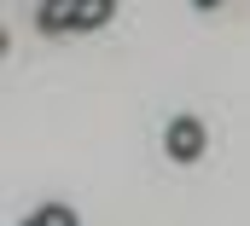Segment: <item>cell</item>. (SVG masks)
Returning a JSON list of instances; mask_svg holds the SVG:
<instances>
[{
	"mask_svg": "<svg viewBox=\"0 0 250 226\" xmlns=\"http://www.w3.org/2000/svg\"><path fill=\"white\" fill-rule=\"evenodd\" d=\"M204 139H209V133H204L198 116H175V122L163 128V151H169L175 163H198V157H204Z\"/></svg>",
	"mask_w": 250,
	"mask_h": 226,
	"instance_id": "cell-1",
	"label": "cell"
},
{
	"mask_svg": "<svg viewBox=\"0 0 250 226\" xmlns=\"http://www.w3.org/2000/svg\"><path fill=\"white\" fill-rule=\"evenodd\" d=\"M76 12H82V0H41L35 29H41V35H70V29H76Z\"/></svg>",
	"mask_w": 250,
	"mask_h": 226,
	"instance_id": "cell-2",
	"label": "cell"
},
{
	"mask_svg": "<svg viewBox=\"0 0 250 226\" xmlns=\"http://www.w3.org/2000/svg\"><path fill=\"white\" fill-rule=\"evenodd\" d=\"M117 18V0H82V12H76V29H105Z\"/></svg>",
	"mask_w": 250,
	"mask_h": 226,
	"instance_id": "cell-3",
	"label": "cell"
},
{
	"mask_svg": "<svg viewBox=\"0 0 250 226\" xmlns=\"http://www.w3.org/2000/svg\"><path fill=\"white\" fill-rule=\"evenodd\" d=\"M35 221H41V226H76V209H70V203H41Z\"/></svg>",
	"mask_w": 250,
	"mask_h": 226,
	"instance_id": "cell-4",
	"label": "cell"
},
{
	"mask_svg": "<svg viewBox=\"0 0 250 226\" xmlns=\"http://www.w3.org/2000/svg\"><path fill=\"white\" fill-rule=\"evenodd\" d=\"M192 6H198V12H215V6H221V0H192Z\"/></svg>",
	"mask_w": 250,
	"mask_h": 226,
	"instance_id": "cell-5",
	"label": "cell"
},
{
	"mask_svg": "<svg viewBox=\"0 0 250 226\" xmlns=\"http://www.w3.org/2000/svg\"><path fill=\"white\" fill-rule=\"evenodd\" d=\"M23 226H41V221H35V215H29V221H23Z\"/></svg>",
	"mask_w": 250,
	"mask_h": 226,
	"instance_id": "cell-6",
	"label": "cell"
}]
</instances>
